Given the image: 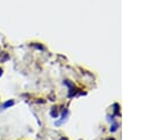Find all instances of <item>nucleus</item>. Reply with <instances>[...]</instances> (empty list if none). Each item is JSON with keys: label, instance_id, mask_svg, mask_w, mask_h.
Wrapping results in <instances>:
<instances>
[{"label": "nucleus", "instance_id": "f257e3e1", "mask_svg": "<svg viewBox=\"0 0 150 140\" xmlns=\"http://www.w3.org/2000/svg\"><path fill=\"white\" fill-rule=\"evenodd\" d=\"M14 105V101L13 100H11V101H7V102H5L4 105H2V108L5 109V108H7V107H11V106H13Z\"/></svg>", "mask_w": 150, "mask_h": 140}, {"label": "nucleus", "instance_id": "f03ea898", "mask_svg": "<svg viewBox=\"0 0 150 140\" xmlns=\"http://www.w3.org/2000/svg\"><path fill=\"white\" fill-rule=\"evenodd\" d=\"M1 74H2V71H1V68H0V75H1Z\"/></svg>", "mask_w": 150, "mask_h": 140}, {"label": "nucleus", "instance_id": "7ed1b4c3", "mask_svg": "<svg viewBox=\"0 0 150 140\" xmlns=\"http://www.w3.org/2000/svg\"><path fill=\"white\" fill-rule=\"evenodd\" d=\"M61 140H66V139H61Z\"/></svg>", "mask_w": 150, "mask_h": 140}]
</instances>
